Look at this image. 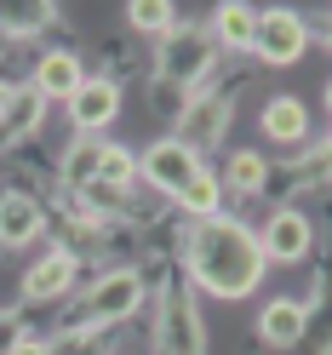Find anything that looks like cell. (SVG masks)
I'll return each mask as SVG.
<instances>
[{
	"label": "cell",
	"instance_id": "cell-23",
	"mask_svg": "<svg viewBox=\"0 0 332 355\" xmlns=\"http://www.w3.org/2000/svg\"><path fill=\"white\" fill-rule=\"evenodd\" d=\"M12 92H17V86H6V80H0V121H6V109H12Z\"/></svg>",
	"mask_w": 332,
	"mask_h": 355
},
{
	"label": "cell",
	"instance_id": "cell-3",
	"mask_svg": "<svg viewBox=\"0 0 332 355\" xmlns=\"http://www.w3.org/2000/svg\"><path fill=\"white\" fill-rule=\"evenodd\" d=\"M138 304H143V275L138 270H109L92 293H86L80 327H115L126 315H138Z\"/></svg>",
	"mask_w": 332,
	"mask_h": 355
},
{
	"label": "cell",
	"instance_id": "cell-12",
	"mask_svg": "<svg viewBox=\"0 0 332 355\" xmlns=\"http://www.w3.org/2000/svg\"><path fill=\"white\" fill-rule=\"evenodd\" d=\"M304 304H292V298H270L258 309V332H263V344H275V349H286V344H298L304 338Z\"/></svg>",
	"mask_w": 332,
	"mask_h": 355
},
{
	"label": "cell",
	"instance_id": "cell-11",
	"mask_svg": "<svg viewBox=\"0 0 332 355\" xmlns=\"http://www.w3.org/2000/svg\"><path fill=\"white\" fill-rule=\"evenodd\" d=\"M46 224L35 195H0V247H29Z\"/></svg>",
	"mask_w": 332,
	"mask_h": 355
},
{
	"label": "cell",
	"instance_id": "cell-5",
	"mask_svg": "<svg viewBox=\"0 0 332 355\" xmlns=\"http://www.w3.org/2000/svg\"><path fill=\"white\" fill-rule=\"evenodd\" d=\"M229 115H235V98H224V92H195V98H184V115H178V144L184 149H212L218 138H224V126H229Z\"/></svg>",
	"mask_w": 332,
	"mask_h": 355
},
{
	"label": "cell",
	"instance_id": "cell-15",
	"mask_svg": "<svg viewBox=\"0 0 332 355\" xmlns=\"http://www.w3.org/2000/svg\"><path fill=\"white\" fill-rule=\"evenodd\" d=\"M263 132H270L275 144H298L309 132V109L298 98H270L263 103Z\"/></svg>",
	"mask_w": 332,
	"mask_h": 355
},
{
	"label": "cell",
	"instance_id": "cell-8",
	"mask_svg": "<svg viewBox=\"0 0 332 355\" xmlns=\"http://www.w3.org/2000/svg\"><path fill=\"white\" fill-rule=\"evenodd\" d=\"M75 286V258L63 252V247H52L46 258H35L29 263V275H24V298L29 304H46V298H63Z\"/></svg>",
	"mask_w": 332,
	"mask_h": 355
},
{
	"label": "cell",
	"instance_id": "cell-4",
	"mask_svg": "<svg viewBox=\"0 0 332 355\" xmlns=\"http://www.w3.org/2000/svg\"><path fill=\"white\" fill-rule=\"evenodd\" d=\"M138 172H143V184H155L161 195H172V201H178V195L195 184V178H201V155L184 149L178 138H161V144H149V149H143Z\"/></svg>",
	"mask_w": 332,
	"mask_h": 355
},
{
	"label": "cell",
	"instance_id": "cell-1",
	"mask_svg": "<svg viewBox=\"0 0 332 355\" xmlns=\"http://www.w3.org/2000/svg\"><path fill=\"white\" fill-rule=\"evenodd\" d=\"M263 247H258V235L241 224V218H201V224L189 230V275L201 293L212 298H247L258 293V281H263Z\"/></svg>",
	"mask_w": 332,
	"mask_h": 355
},
{
	"label": "cell",
	"instance_id": "cell-25",
	"mask_svg": "<svg viewBox=\"0 0 332 355\" xmlns=\"http://www.w3.org/2000/svg\"><path fill=\"white\" fill-rule=\"evenodd\" d=\"M326 40H332V29H326Z\"/></svg>",
	"mask_w": 332,
	"mask_h": 355
},
{
	"label": "cell",
	"instance_id": "cell-13",
	"mask_svg": "<svg viewBox=\"0 0 332 355\" xmlns=\"http://www.w3.org/2000/svg\"><path fill=\"white\" fill-rule=\"evenodd\" d=\"M212 40H218V46H229V52H252V40H258V12L241 6V0L218 6V17H212Z\"/></svg>",
	"mask_w": 332,
	"mask_h": 355
},
{
	"label": "cell",
	"instance_id": "cell-17",
	"mask_svg": "<svg viewBox=\"0 0 332 355\" xmlns=\"http://www.w3.org/2000/svg\"><path fill=\"white\" fill-rule=\"evenodd\" d=\"M178 201H184V212L195 218V224H201V218H218V207H224V178H212V172L201 166V178H195Z\"/></svg>",
	"mask_w": 332,
	"mask_h": 355
},
{
	"label": "cell",
	"instance_id": "cell-16",
	"mask_svg": "<svg viewBox=\"0 0 332 355\" xmlns=\"http://www.w3.org/2000/svg\"><path fill=\"white\" fill-rule=\"evenodd\" d=\"M98 161H103V144L98 138H80L69 155H63V184H69V189H92L98 184Z\"/></svg>",
	"mask_w": 332,
	"mask_h": 355
},
{
	"label": "cell",
	"instance_id": "cell-24",
	"mask_svg": "<svg viewBox=\"0 0 332 355\" xmlns=\"http://www.w3.org/2000/svg\"><path fill=\"white\" fill-rule=\"evenodd\" d=\"M326 109H332V86H326Z\"/></svg>",
	"mask_w": 332,
	"mask_h": 355
},
{
	"label": "cell",
	"instance_id": "cell-20",
	"mask_svg": "<svg viewBox=\"0 0 332 355\" xmlns=\"http://www.w3.org/2000/svg\"><path fill=\"white\" fill-rule=\"evenodd\" d=\"M132 178H138V155L132 149H115V144H103V161H98V184L109 189V195H121Z\"/></svg>",
	"mask_w": 332,
	"mask_h": 355
},
{
	"label": "cell",
	"instance_id": "cell-6",
	"mask_svg": "<svg viewBox=\"0 0 332 355\" xmlns=\"http://www.w3.org/2000/svg\"><path fill=\"white\" fill-rule=\"evenodd\" d=\"M309 46V29H304V17L298 12H258V40H252V52L263 63H275V69H286V63H298Z\"/></svg>",
	"mask_w": 332,
	"mask_h": 355
},
{
	"label": "cell",
	"instance_id": "cell-2",
	"mask_svg": "<svg viewBox=\"0 0 332 355\" xmlns=\"http://www.w3.org/2000/svg\"><path fill=\"white\" fill-rule=\"evenodd\" d=\"M212 58H218V40L207 29H172L161 40V86H195V80H207Z\"/></svg>",
	"mask_w": 332,
	"mask_h": 355
},
{
	"label": "cell",
	"instance_id": "cell-10",
	"mask_svg": "<svg viewBox=\"0 0 332 355\" xmlns=\"http://www.w3.org/2000/svg\"><path fill=\"white\" fill-rule=\"evenodd\" d=\"M80 86H86V69H80L75 52H46L35 63V92L40 98H63V103H69Z\"/></svg>",
	"mask_w": 332,
	"mask_h": 355
},
{
	"label": "cell",
	"instance_id": "cell-19",
	"mask_svg": "<svg viewBox=\"0 0 332 355\" xmlns=\"http://www.w3.org/2000/svg\"><path fill=\"white\" fill-rule=\"evenodd\" d=\"M263 178H270V166H263V155H258V149H235V155H229V166H224V184L241 189V195H258V189H263Z\"/></svg>",
	"mask_w": 332,
	"mask_h": 355
},
{
	"label": "cell",
	"instance_id": "cell-14",
	"mask_svg": "<svg viewBox=\"0 0 332 355\" xmlns=\"http://www.w3.org/2000/svg\"><path fill=\"white\" fill-rule=\"evenodd\" d=\"M58 17V6L52 0H0V35H40Z\"/></svg>",
	"mask_w": 332,
	"mask_h": 355
},
{
	"label": "cell",
	"instance_id": "cell-18",
	"mask_svg": "<svg viewBox=\"0 0 332 355\" xmlns=\"http://www.w3.org/2000/svg\"><path fill=\"white\" fill-rule=\"evenodd\" d=\"M40 109H46V98H40L35 86H17V92H12V109H6V121H0V132H6V138H29L35 121H40Z\"/></svg>",
	"mask_w": 332,
	"mask_h": 355
},
{
	"label": "cell",
	"instance_id": "cell-9",
	"mask_svg": "<svg viewBox=\"0 0 332 355\" xmlns=\"http://www.w3.org/2000/svg\"><path fill=\"white\" fill-rule=\"evenodd\" d=\"M258 247H263V258H275V263H298L309 252V218L304 212H275L270 224H263Z\"/></svg>",
	"mask_w": 332,
	"mask_h": 355
},
{
	"label": "cell",
	"instance_id": "cell-22",
	"mask_svg": "<svg viewBox=\"0 0 332 355\" xmlns=\"http://www.w3.org/2000/svg\"><path fill=\"white\" fill-rule=\"evenodd\" d=\"M6 355H52V344H46V338H17Z\"/></svg>",
	"mask_w": 332,
	"mask_h": 355
},
{
	"label": "cell",
	"instance_id": "cell-7",
	"mask_svg": "<svg viewBox=\"0 0 332 355\" xmlns=\"http://www.w3.org/2000/svg\"><path fill=\"white\" fill-rule=\"evenodd\" d=\"M115 115H121V86L115 80H86L80 92L69 98V121L80 132H103Z\"/></svg>",
	"mask_w": 332,
	"mask_h": 355
},
{
	"label": "cell",
	"instance_id": "cell-21",
	"mask_svg": "<svg viewBox=\"0 0 332 355\" xmlns=\"http://www.w3.org/2000/svg\"><path fill=\"white\" fill-rule=\"evenodd\" d=\"M126 17H132V29H143V35H172V29H178V12H172L166 6V0H132V6H126Z\"/></svg>",
	"mask_w": 332,
	"mask_h": 355
}]
</instances>
